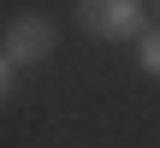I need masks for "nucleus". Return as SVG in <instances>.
<instances>
[{"label": "nucleus", "mask_w": 160, "mask_h": 148, "mask_svg": "<svg viewBox=\"0 0 160 148\" xmlns=\"http://www.w3.org/2000/svg\"><path fill=\"white\" fill-rule=\"evenodd\" d=\"M71 12L95 42H125V36L142 42V0H77Z\"/></svg>", "instance_id": "f257e3e1"}, {"label": "nucleus", "mask_w": 160, "mask_h": 148, "mask_svg": "<svg viewBox=\"0 0 160 148\" xmlns=\"http://www.w3.org/2000/svg\"><path fill=\"white\" fill-rule=\"evenodd\" d=\"M53 42H59L53 18H42V12H24V18H12V24H6V36H0V53H6L12 65H42V59L53 53Z\"/></svg>", "instance_id": "f03ea898"}, {"label": "nucleus", "mask_w": 160, "mask_h": 148, "mask_svg": "<svg viewBox=\"0 0 160 148\" xmlns=\"http://www.w3.org/2000/svg\"><path fill=\"white\" fill-rule=\"evenodd\" d=\"M137 53H142V71H148V77H160V30H148V36H142V47H137Z\"/></svg>", "instance_id": "7ed1b4c3"}, {"label": "nucleus", "mask_w": 160, "mask_h": 148, "mask_svg": "<svg viewBox=\"0 0 160 148\" xmlns=\"http://www.w3.org/2000/svg\"><path fill=\"white\" fill-rule=\"evenodd\" d=\"M6 95H12V59L0 53V101H6Z\"/></svg>", "instance_id": "20e7f679"}]
</instances>
